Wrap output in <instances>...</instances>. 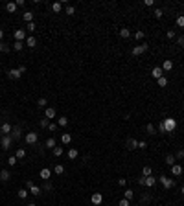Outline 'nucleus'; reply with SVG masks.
<instances>
[{"label": "nucleus", "instance_id": "obj_1", "mask_svg": "<svg viewBox=\"0 0 184 206\" xmlns=\"http://www.w3.org/2000/svg\"><path fill=\"white\" fill-rule=\"evenodd\" d=\"M177 129V120L175 118H164L160 125H158V131L160 133H173Z\"/></svg>", "mask_w": 184, "mask_h": 206}, {"label": "nucleus", "instance_id": "obj_2", "mask_svg": "<svg viewBox=\"0 0 184 206\" xmlns=\"http://www.w3.org/2000/svg\"><path fill=\"white\" fill-rule=\"evenodd\" d=\"M158 182H160L166 190H171L173 186H175V180L170 179V177H166V175H162V177H158Z\"/></svg>", "mask_w": 184, "mask_h": 206}, {"label": "nucleus", "instance_id": "obj_3", "mask_svg": "<svg viewBox=\"0 0 184 206\" xmlns=\"http://www.w3.org/2000/svg\"><path fill=\"white\" fill-rule=\"evenodd\" d=\"M26 186H28L29 193H31V195H35V197H37V195H41V192H42V190L39 188V186H35V184L31 182V180H28V182H26Z\"/></svg>", "mask_w": 184, "mask_h": 206}, {"label": "nucleus", "instance_id": "obj_4", "mask_svg": "<svg viewBox=\"0 0 184 206\" xmlns=\"http://www.w3.org/2000/svg\"><path fill=\"white\" fill-rule=\"evenodd\" d=\"M147 44H136L135 48H133V55H142V53H146L147 52Z\"/></svg>", "mask_w": 184, "mask_h": 206}, {"label": "nucleus", "instance_id": "obj_5", "mask_svg": "<svg viewBox=\"0 0 184 206\" xmlns=\"http://www.w3.org/2000/svg\"><path fill=\"white\" fill-rule=\"evenodd\" d=\"M37 140H39L37 133H26V144H28V145H35Z\"/></svg>", "mask_w": 184, "mask_h": 206}, {"label": "nucleus", "instance_id": "obj_6", "mask_svg": "<svg viewBox=\"0 0 184 206\" xmlns=\"http://www.w3.org/2000/svg\"><path fill=\"white\" fill-rule=\"evenodd\" d=\"M13 37H15V41H26V31L24 29H15L13 31Z\"/></svg>", "mask_w": 184, "mask_h": 206}, {"label": "nucleus", "instance_id": "obj_7", "mask_svg": "<svg viewBox=\"0 0 184 206\" xmlns=\"http://www.w3.org/2000/svg\"><path fill=\"white\" fill-rule=\"evenodd\" d=\"M0 142H2V147H4V149H9V147H11V144H13V140H11L9 134H4Z\"/></svg>", "mask_w": 184, "mask_h": 206}, {"label": "nucleus", "instance_id": "obj_8", "mask_svg": "<svg viewBox=\"0 0 184 206\" xmlns=\"http://www.w3.org/2000/svg\"><path fill=\"white\" fill-rule=\"evenodd\" d=\"M90 201H92V204H96V206H99L103 203V195L99 193V192H96V193H92V197H90Z\"/></svg>", "mask_w": 184, "mask_h": 206}, {"label": "nucleus", "instance_id": "obj_9", "mask_svg": "<svg viewBox=\"0 0 184 206\" xmlns=\"http://www.w3.org/2000/svg\"><path fill=\"white\" fill-rule=\"evenodd\" d=\"M182 171H184V169H182L181 164H173V166H171V175H173V177H179V175H182Z\"/></svg>", "mask_w": 184, "mask_h": 206}, {"label": "nucleus", "instance_id": "obj_10", "mask_svg": "<svg viewBox=\"0 0 184 206\" xmlns=\"http://www.w3.org/2000/svg\"><path fill=\"white\" fill-rule=\"evenodd\" d=\"M39 177H41L42 180H48L50 177H52V169H48V168H42L41 171H39Z\"/></svg>", "mask_w": 184, "mask_h": 206}, {"label": "nucleus", "instance_id": "obj_11", "mask_svg": "<svg viewBox=\"0 0 184 206\" xmlns=\"http://www.w3.org/2000/svg\"><path fill=\"white\" fill-rule=\"evenodd\" d=\"M151 76H153V77H155V79H160V77L164 76V70H162L160 66H155V68H153V70H151Z\"/></svg>", "mask_w": 184, "mask_h": 206}, {"label": "nucleus", "instance_id": "obj_12", "mask_svg": "<svg viewBox=\"0 0 184 206\" xmlns=\"http://www.w3.org/2000/svg\"><path fill=\"white\" fill-rule=\"evenodd\" d=\"M44 118H48V120L55 118V109H53V107H46V109H44Z\"/></svg>", "mask_w": 184, "mask_h": 206}, {"label": "nucleus", "instance_id": "obj_13", "mask_svg": "<svg viewBox=\"0 0 184 206\" xmlns=\"http://www.w3.org/2000/svg\"><path fill=\"white\" fill-rule=\"evenodd\" d=\"M8 76L11 77V79H21V76H22V74L18 72V68H11V70L8 72Z\"/></svg>", "mask_w": 184, "mask_h": 206}, {"label": "nucleus", "instance_id": "obj_14", "mask_svg": "<svg viewBox=\"0 0 184 206\" xmlns=\"http://www.w3.org/2000/svg\"><path fill=\"white\" fill-rule=\"evenodd\" d=\"M160 68L164 70V74H166V72H170V70L173 68V61H170V59H166V61L162 63V66H160Z\"/></svg>", "mask_w": 184, "mask_h": 206}, {"label": "nucleus", "instance_id": "obj_15", "mask_svg": "<svg viewBox=\"0 0 184 206\" xmlns=\"http://www.w3.org/2000/svg\"><path fill=\"white\" fill-rule=\"evenodd\" d=\"M9 179H11V173H9L8 169H2V171H0V180L6 182V180H9Z\"/></svg>", "mask_w": 184, "mask_h": 206}, {"label": "nucleus", "instance_id": "obj_16", "mask_svg": "<svg viewBox=\"0 0 184 206\" xmlns=\"http://www.w3.org/2000/svg\"><path fill=\"white\" fill-rule=\"evenodd\" d=\"M9 136H11V140H18V138H21V129H18V127L11 129V133H9Z\"/></svg>", "mask_w": 184, "mask_h": 206}, {"label": "nucleus", "instance_id": "obj_17", "mask_svg": "<svg viewBox=\"0 0 184 206\" xmlns=\"http://www.w3.org/2000/svg\"><path fill=\"white\" fill-rule=\"evenodd\" d=\"M52 11L53 13H61L63 11V2H53L52 4Z\"/></svg>", "mask_w": 184, "mask_h": 206}, {"label": "nucleus", "instance_id": "obj_18", "mask_svg": "<svg viewBox=\"0 0 184 206\" xmlns=\"http://www.w3.org/2000/svg\"><path fill=\"white\" fill-rule=\"evenodd\" d=\"M70 142H72V136H70V134H68V133H63V134H61V144L68 145Z\"/></svg>", "mask_w": 184, "mask_h": 206}, {"label": "nucleus", "instance_id": "obj_19", "mask_svg": "<svg viewBox=\"0 0 184 206\" xmlns=\"http://www.w3.org/2000/svg\"><path fill=\"white\" fill-rule=\"evenodd\" d=\"M79 157V151H77V149L76 147H72V149H68V158H70V160H76Z\"/></svg>", "mask_w": 184, "mask_h": 206}, {"label": "nucleus", "instance_id": "obj_20", "mask_svg": "<svg viewBox=\"0 0 184 206\" xmlns=\"http://www.w3.org/2000/svg\"><path fill=\"white\" fill-rule=\"evenodd\" d=\"M11 125H9V123H2V125H0V133H4V134H9V133H11Z\"/></svg>", "mask_w": 184, "mask_h": 206}, {"label": "nucleus", "instance_id": "obj_21", "mask_svg": "<svg viewBox=\"0 0 184 206\" xmlns=\"http://www.w3.org/2000/svg\"><path fill=\"white\" fill-rule=\"evenodd\" d=\"M6 11L8 13H15V11H17V4H15V2H8L6 4Z\"/></svg>", "mask_w": 184, "mask_h": 206}, {"label": "nucleus", "instance_id": "obj_22", "mask_svg": "<svg viewBox=\"0 0 184 206\" xmlns=\"http://www.w3.org/2000/svg\"><path fill=\"white\" fill-rule=\"evenodd\" d=\"M22 18H24L28 24L33 22V13H31V11H24V13H22Z\"/></svg>", "mask_w": 184, "mask_h": 206}, {"label": "nucleus", "instance_id": "obj_23", "mask_svg": "<svg viewBox=\"0 0 184 206\" xmlns=\"http://www.w3.org/2000/svg\"><path fill=\"white\" fill-rule=\"evenodd\" d=\"M15 157H17L18 160H22L24 157H26V149H22V147H18L17 151H15Z\"/></svg>", "mask_w": 184, "mask_h": 206}, {"label": "nucleus", "instance_id": "obj_24", "mask_svg": "<svg viewBox=\"0 0 184 206\" xmlns=\"http://www.w3.org/2000/svg\"><path fill=\"white\" fill-rule=\"evenodd\" d=\"M26 46H29V48H35V46H37L35 37H26Z\"/></svg>", "mask_w": 184, "mask_h": 206}, {"label": "nucleus", "instance_id": "obj_25", "mask_svg": "<svg viewBox=\"0 0 184 206\" xmlns=\"http://www.w3.org/2000/svg\"><path fill=\"white\" fill-rule=\"evenodd\" d=\"M120 37H122V39H129V37H131V29L122 28V29H120Z\"/></svg>", "mask_w": 184, "mask_h": 206}, {"label": "nucleus", "instance_id": "obj_26", "mask_svg": "<svg viewBox=\"0 0 184 206\" xmlns=\"http://www.w3.org/2000/svg\"><path fill=\"white\" fill-rule=\"evenodd\" d=\"M151 166H144V169H142V177H151Z\"/></svg>", "mask_w": 184, "mask_h": 206}, {"label": "nucleus", "instance_id": "obj_27", "mask_svg": "<svg viewBox=\"0 0 184 206\" xmlns=\"http://www.w3.org/2000/svg\"><path fill=\"white\" fill-rule=\"evenodd\" d=\"M57 125H59V127H66V125H68V118H64V116L57 118Z\"/></svg>", "mask_w": 184, "mask_h": 206}, {"label": "nucleus", "instance_id": "obj_28", "mask_svg": "<svg viewBox=\"0 0 184 206\" xmlns=\"http://www.w3.org/2000/svg\"><path fill=\"white\" fill-rule=\"evenodd\" d=\"M53 173H55V175H63L64 173V166L63 164H57L55 168H53Z\"/></svg>", "mask_w": 184, "mask_h": 206}, {"label": "nucleus", "instance_id": "obj_29", "mask_svg": "<svg viewBox=\"0 0 184 206\" xmlns=\"http://www.w3.org/2000/svg\"><path fill=\"white\" fill-rule=\"evenodd\" d=\"M155 182H157V179L153 177V175H151V177H146V186H149V188H153V186H155Z\"/></svg>", "mask_w": 184, "mask_h": 206}, {"label": "nucleus", "instance_id": "obj_30", "mask_svg": "<svg viewBox=\"0 0 184 206\" xmlns=\"http://www.w3.org/2000/svg\"><path fill=\"white\" fill-rule=\"evenodd\" d=\"M133 197H135V192H133V190H125V192H123V199L131 201Z\"/></svg>", "mask_w": 184, "mask_h": 206}, {"label": "nucleus", "instance_id": "obj_31", "mask_svg": "<svg viewBox=\"0 0 184 206\" xmlns=\"http://www.w3.org/2000/svg\"><path fill=\"white\" fill-rule=\"evenodd\" d=\"M37 105H39V107H42V109H46L48 107V99L46 98H39L37 99Z\"/></svg>", "mask_w": 184, "mask_h": 206}, {"label": "nucleus", "instance_id": "obj_32", "mask_svg": "<svg viewBox=\"0 0 184 206\" xmlns=\"http://www.w3.org/2000/svg\"><path fill=\"white\" fill-rule=\"evenodd\" d=\"M127 145H129V149H136L138 147V142H136L135 138H129L127 140Z\"/></svg>", "mask_w": 184, "mask_h": 206}, {"label": "nucleus", "instance_id": "obj_33", "mask_svg": "<svg viewBox=\"0 0 184 206\" xmlns=\"http://www.w3.org/2000/svg\"><path fill=\"white\" fill-rule=\"evenodd\" d=\"M28 195H29V190H26V188L18 190V199H26Z\"/></svg>", "mask_w": 184, "mask_h": 206}, {"label": "nucleus", "instance_id": "obj_34", "mask_svg": "<svg viewBox=\"0 0 184 206\" xmlns=\"http://www.w3.org/2000/svg\"><path fill=\"white\" fill-rule=\"evenodd\" d=\"M22 48H24V42H21V41H15V44H13V50H15V52H21Z\"/></svg>", "mask_w": 184, "mask_h": 206}, {"label": "nucleus", "instance_id": "obj_35", "mask_svg": "<svg viewBox=\"0 0 184 206\" xmlns=\"http://www.w3.org/2000/svg\"><path fill=\"white\" fill-rule=\"evenodd\" d=\"M157 83H158V87H168V77L162 76L160 79H157Z\"/></svg>", "mask_w": 184, "mask_h": 206}, {"label": "nucleus", "instance_id": "obj_36", "mask_svg": "<svg viewBox=\"0 0 184 206\" xmlns=\"http://www.w3.org/2000/svg\"><path fill=\"white\" fill-rule=\"evenodd\" d=\"M144 37H146V33H144L142 29H136V31H135V39H136V41H142Z\"/></svg>", "mask_w": 184, "mask_h": 206}, {"label": "nucleus", "instance_id": "obj_37", "mask_svg": "<svg viewBox=\"0 0 184 206\" xmlns=\"http://www.w3.org/2000/svg\"><path fill=\"white\" fill-rule=\"evenodd\" d=\"M175 24H177L179 28H184V15H179L177 21H175Z\"/></svg>", "mask_w": 184, "mask_h": 206}, {"label": "nucleus", "instance_id": "obj_38", "mask_svg": "<svg viewBox=\"0 0 184 206\" xmlns=\"http://www.w3.org/2000/svg\"><path fill=\"white\" fill-rule=\"evenodd\" d=\"M166 164H168V166H173V164H175V155H168V157H166Z\"/></svg>", "mask_w": 184, "mask_h": 206}, {"label": "nucleus", "instance_id": "obj_39", "mask_svg": "<svg viewBox=\"0 0 184 206\" xmlns=\"http://www.w3.org/2000/svg\"><path fill=\"white\" fill-rule=\"evenodd\" d=\"M0 52H4V53L9 52V46H8V44L4 42V41H0Z\"/></svg>", "mask_w": 184, "mask_h": 206}, {"label": "nucleus", "instance_id": "obj_40", "mask_svg": "<svg viewBox=\"0 0 184 206\" xmlns=\"http://www.w3.org/2000/svg\"><path fill=\"white\" fill-rule=\"evenodd\" d=\"M46 147L53 149V147H55V140H53V138H48V140H46Z\"/></svg>", "mask_w": 184, "mask_h": 206}, {"label": "nucleus", "instance_id": "obj_41", "mask_svg": "<svg viewBox=\"0 0 184 206\" xmlns=\"http://www.w3.org/2000/svg\"><path fill=\"white\" fill-rule=\"evenodd\" d=\"M53 157H63V147H53Z\"/></svg>", "mask_w": 184, "mask_h": 206}, {"label": "nucleus", "instance_id": "obj_42", "mask_svg": "<svg viewBox=\"0 0 184 206\" xmlns=\"http://www.w3.org/2000/svg\"><path fill=\"white\" fill-rule=\"evenodd\" d=\"M153 15H155L157 18H162V15H164V11H162L160 8H157V9H155V13H153Z\"/></svg>", "mask_w": 184, "mask_h": 206}, {"label": "nucleus", "instance_id": "obj_43", "mask_svg": "<svg viewBox=\"0 0 184 206\" xmlns=\"http://www.w3.org/2000/svg\"><path fill=\"white\" fill-rule=\"evenodd\" d=\"M17 160H18V158L13 155V157H9V158H8V164H9V166H15V164H17Z\"/></svg>", "mask_w": 184, "mask_h": 206}, {"label": "nucleus", "instance_id": "obj_44", "mask_svg": "<svg viewBox=\"0 0 184 206\" xmlns=\"http://www.w3.org/2000/svg\"><path fill=\"white\" fill-rule=\"evenodd\" d=\"M146 129H147V133H149V134H155V125H153V123H147V127H146Z\"/></svg>", "mask_w": 184, "mask_h": 206}, {"label": "nucleus", "instance_id": "obj_45", "mask_svg": "<svg viewBox=\"0 0 184 206\" xmlns=\"http://www.w3.org/2000/svg\"><path fill=\"white\" fill-rule=\"evenodd\" d=\"M76 13V8L74 6H66V15H74Z\"/></svg>", "mask_w": 184, "mask_h": 206}, {"label": "nucleus", "instance_id": "obj_46", "mask_svg": "<svg viewBox=\"0 0 184 206\" xmlns=\"http://www.w3.org/2000/svg\"><path fill=\"white\" fill-rule=\"evenodd\" d=\"M147 147V142L146 140H140V142H138V149H146Z\"/></svg>", "mask_w": 184, "mask_h": 206}, {"label": "nucleus", "instance_id": "obj_47", "mask_svg": "<svg viewBox=\"0 0 184 206\" xmlns=\"http://www.w3.org/2000/svg\"><path fill=\"white\" fill-rule=\"evenodd\" d=\"M48 125H50V120L48 118H42L41 120V127H48Z\"/></svg>", "mask_w": 184, "mask_h": 206}, {"label": "nucleus", "instance_id": "obj_48", "mask_svg": "<svg viewBox=\"0 0 184 206\" xmlns=\"http://www.w3.org/2000/svg\"><path fill=\"white\" fill-rule=\"evenodd\" d=\"M175 158H179V160H181V158H184V149H179V151H177V155H175Z\"/></svg>", "mask_w": 184, "mask_h": 206}, {"label": "nucleus", "instance_id": "obj_49", "mask_svg": "<svg viewBox=\"0 0 184 206\" xmlns=\"http://www.w3.org/2000/svg\"><path fill=\"white\" fill-rule=\"evenodd\" d=\"M26 29H28V31H35V22H29L26 26Z\"/></svg>", "mask_w": 184, "mask_h": 206}, {"label": "nucleus", "instance_id": "obj_50", "mask_svg": "<svg viewBox=\"0 0 184 206\" xmlns=\"http://www.w3.org/2000/svg\"><path fill=\"white\" fill-rule=\"evenodd\" d=\"M175 37H177V33L173 29H168V39H175Z\"/></svg>", "mask_w": 184, "mask_h": 206}, {"label": "nucleus", "instance_id": "obj_51", "mask_svg": "<svg viewBox=\"0 0 184 206\" xmlns=\"http://www.w3.org/2000/svg\"><path fill=\"white\" fill-rule=\"evenodd\" d=\"M144 6H147V8L155 6V0H144Z\"/></svg>", "mask_w": 184, "mask_h": 206}, {"label": "nucleus", "instance_id": "obj_52", "mask_svg": "<svg viewBox=\"0 0 184 206\" xmlns=\"http://www.w3.org/2000/svg\"><path fill=\"white\" fill-rule=\"evenodd\" d=\"M48 131H52V133H55V131H57V125H55V123H50V125H48Z\"/></svg>", "mask_w": 184, "mask_h": 206}, {"label": "nucleus", "instance_id": "obj_53", "mask_svg": "<svg viewBox=\"0 0 184 206\" xmlns=\"http://www.w3.org/2000/svg\"><path fill=\"white\" fill-rule=\"evenodd\" d=\"M15 4H17V8H22L26 2H24V0H15Z\"/></svg>", "mask_w": 184, "mask_h": 206}, {"label": "nucleus", "instance_id": "obj_54", "mask_svg": "<svg viewBox=\"0 0 184 206\" xmlns=\"http://www.w3.org/2000/svg\"><path fill=\"white\" fill-rule=\"evenodd\" d=\"M118 184H120V186H122V188H123V186H125V184H127V180H125V179H118Z\"/></svg>", "mask_w": 184, "mask_h": 206}, {"label": "nucleus", "instance_id": "obj_55", "mask_svg": "<svg viewBox=\"0 0 184 206\" xmlns=\"http://www.w3.org/2000/svg\"><path fill=\"white\" fill-rule=\"evenodd\" d=\"M138 184H140V186H146V177H140V179H138Z\"/></svg>", "mask_w": 184, "mask_h": 206}, {"label": "nucleus", "instance_id": "obj_56", "mask_svg": "<svg viewBox=\"0 0 184 206\" xmlns=\"http://www.w3.org/2000/svg\"><path fill=\"white\" fill-rule=\"evenodd\" d=\"M120 206H129V201L127 199H122L120 201Z\"/></svg>", "mask_w": 184, "mask_h": 206}, {"label": "nucleus", "instance_id": "obj_57", "mask_svg": "<svg viewBox=\"0 0 184 206\" xmlns=\"http://www.w3.org/2000/svg\"><path fill=\"white\" fill-rule=\"evenodd\" d=\"M44 190H46V192H50V190H52V184H50L48 180H46V184H44Z\"/></svg>", "mask_w": 184, "mask_h": 206}, {"label": "nucleus", "instance_id": "obj_58", "mask_svg": "<svg viewBox=\"0 0 184 206\" xmlns=\"http://www.w3.org/2000/svg\"><path fill=\"white\" fill-rule=\"evenodd\" d=\"M18 72L24 74V72H26V66H24V64H22V66H18Z\"/></svg>", "mask_w": 184, "mask_h": 206}, {"label": "nucleus", "instance_id": "obj_59", "mask_svg": "<svg viewBox=\"0 0 184 206\" xmlns=\"http://www.w3.org/2000/svg\"><path fill=\"white\" fill-rule=\"evenodd\" d=\"M2 39H4V31H2V29H0V41H2Z\"/></svg>", "mask_w": 184, "mask_h": 206}, {"label": "nucleus", "instance_id": "obj_60", "mask_svg": "<svg viewBox=\"0 0 184 206\" xmlns=\"http://www.w3.org/2000/svg\"><path fill=\"white\" fill-rule=\"evenodd\" d=\"M181 192H182V195H184V186H182V188H181Z\"/></svg>", "mask_w": 184, "mask_h": 206}, {"label": "nucleus", "instance_id": "obj_61", "mask_svg": "<svg viewBox=\"0 0 184 206\" xmlns=\"http://www.w3.org/2000/svg\"><path fill=\"white\" fill-rule=\"evenodd\" d=\"M26 206H37V204H33V203H31V204H26Z\"/></svg>", "mask_w": 184, "mask_h": 206}, {"label": "nucleus", "instance_id": "obj_62", "mask_svg": "<svg viewBox=\"0 0 184 206\" xmlns=\"http://www.w3.org/2000/svg\"><path fill=\"white\" fill-rule=\"evenodd\" d=\"M182 46H184V44H182Z\"/></svg>", "mask_w": 184, "mask_h": 206}]
</instances>
